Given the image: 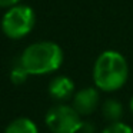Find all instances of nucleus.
Listing matches in <instances>:
<instances>
[{"label":"nucleus","mask_w":133,"mask_h":133,"mask_svg":"<svg viewBox=\"0 0 133 133\" xmlns=\"http://www.w3.org/2000/svg\"><path fill=\"white\" fill-rule=\"evenodd\" d=\"M100 113L107 123H115V122H122L124 109L117 99L109 97L103 103H100Z\"/></svg>","instance_id":"obj_7"},{"label":"nucleus","mask_w":133,"mask_h":133,"mask_svg":"<svg viewBox=\"0 0 133 133\" xmlns=\"http://www.w3.org/2000/svg\"><path fill=\"white\" fill-rule=\"evenodd\" d=\"M92 77L100 92H117L129 79V63L117 50H104L96 57Z\"/></svg>","instance_id":"obj_1"},{"label":"nucleus","mask_w":133,"mask_h":133,"mask_svg":"<svg viewBox=\"0 0 133 133\" xmlns=\"http://www.w3.org/2000/svg\"><path fill=\"white\" fill-rule=\"evenodd\" d=\"M100 133H133V127L124 122H115L107 123V126L103 127Z\"/></svg>","instance_id":"obj_9"},{"label":"nucleus","mask_w":133,"mask_h":133,"mask_svg":"<svg viewBox=\"0 0 133 133\" xmlns=\"http://www.w3.org/2000/svg\"><path fill=\"white\" fill-rule=\"evenodd\" d=\"M20 2L22 0H0V7H3V9H10V7L19 4Z\"/></svg>","instance_id":"obj_11"},{"label":"nucleus","mask_w":133,"mask_h":133,"mask_svg":"<svg viewBox=\"0 0 133 133\" xmlns=\"http://www.w3.org/2000/svg\"><path fill=\"white\" fill-rule=\"evenodd\" d=\"M84 122L72 104L57 103L44 115V124L52 133H80Z\"/></svg>","instance_id":"obj_4"},{"label":"nucleus","mask_w":133,"mask_h":133,"mask_svg":"<svg viewBox=\"0 0 133 133\" xmlns=\"http://www.w3.org/2000/svg\"><path fill=\"white\" fill-rule=\"evenodd\" d=\"M49 95L59 103H64L75 96V82L66 75H59L53 77L49 83Z\"/></svg>","instance_id":"obj_6"},{"label":"nucleus","mask_w":133,"mask_h":133,"mask_svg":"<svg viewBox=\"0 0 133 133\" xmlns=\"http://www.w3.org/2000/svg\"><path fill=\"white\" fill-rule=\"evenodd\" d=\"M29 76H30V75L23 69V67H22L20 63L10 70V80H12V83L16 84V86H20V84H23L24 82L27 80V77H29Z\"/></svg>","instance_id":"obj_10"},{"label":"nucleus","mask_w":133,"mask_h":133,"mask_svg":"<svg viewBox=\"0 0 133 133\" xmlns=\"http://www.w3.org/2000/svg\"><path fill=\"white\" fill-rule=\"evenodd\" d=\"M63 59V49L57 43L42 40L32 43L23 50L20 64L30 76H43L60 69Z\"/></svg>","instance_id":"obj_2"},{"label":"nucleus","mask_w":133,"mask_h":133,"mask_svg":"<svg viewBox=\"0 0 133 133\" xmlns=\"http://www.w3.org/2000/svg\"><path fill=\"white\" fill-rule=\"evenodd\" d=\"M72 106L82 117L93 115L100 106V90L96 86H87L77 90L72 99Z\"/></svg>","instance_id":"obj_5"},{"label":"nucleus","mask_w":133,"mask_h":133,"mask_svg":"<svg viewBox=\"0 0 133 133\" xmlns=\"http://www.w3.org/2000/svg\"><path fill=\"white\" fill-rule=\"evenodd\" d=\"M36 24L35 10L27 4H16L7 9L2 17V32L13 40L23 39L33 30Z\"/></svg>","instance_id":"obj_3"},{"label":"nucleus","mask_w":133,"mask_h":133,"mask_svg":"<svg viewBox=\"0 0 133 133\" xmlns=\"http://www.w3.org/2000/svg\"><path fill=\"white\" fill-rule=\"evenodd\" d=\"M4 133H39V127L30 117H16L4 129Z\"/></svg>","instance_id":"obj_8"},{"label":"nucleus","mask_w":133,"mask_h":133,"mask_svg":"<svg viewBox=\"0 0 133 133\" xmlns=\"http://www.w3.org/2000/svg\"><path fill=\"white\" fill-rule=\"evenodd\" d=\"M129 109H130V113L133 115V96L130 97V102H129Z\"/></svg>","instance_id":"obj_12"}]
</instances>
